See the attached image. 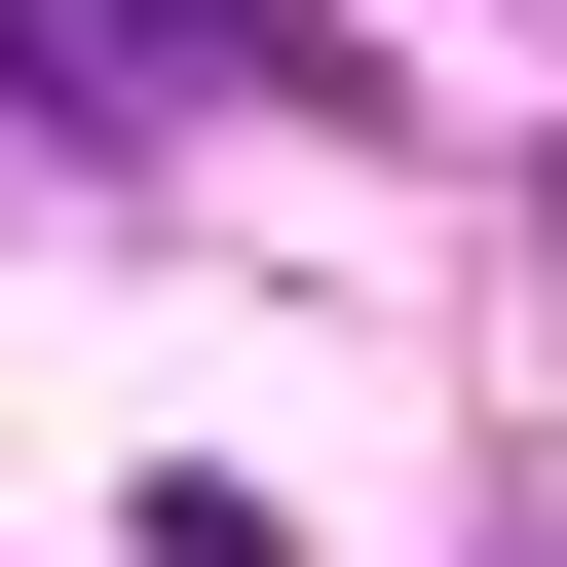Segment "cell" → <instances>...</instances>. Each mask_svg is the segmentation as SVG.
Listing matches in <instances>:
<instances>
[{
  "label": "cell",
  "mask_w": 567,
  "mask_h": 567,
  "mask_svg": "<svg viewBox=\"0 0 567 567\" xmlns=\"http://www.w3.org/2000/svg\"><path fill=\"white\" fill-rule=\"evenodd\" d=\"M39 76H227V114H379V39L341 0H0Z\"/></svg>",
  "instance_id": "6da1fadb"
},
{
  "label": "cell",
  "mask_w": 567,
  "mask_h": 567,
  "mask_svg": "<svg viewBox=\"0 0 567 567\" xmlns=\"http://www.w3.org/2000/svg\"><path fill=\"white\" fill-rule=\"evenodd\" d=\"M529 227H567V152H529Z\"/></svg>",
  "instance_id": "7a4b0ae2"
}]
</instances>
